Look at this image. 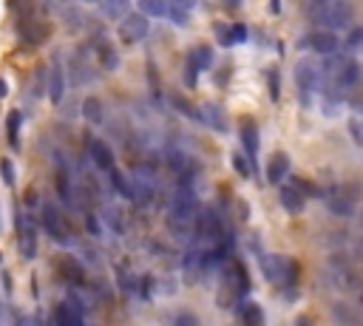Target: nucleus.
Here are the masks:
<instances>
[{"mask_svg": "<svg viewBox=\"0 0 363 326\" xmlns=\"http://www.w3.org/2000/svg\"><path fill=\"white\" fill-rule=\"evenodd\" d=\"M310 20L321 32H338V29L349 26L352 9L346 4H338V0H324V4H312L310 6Z\"/></svg>", "mask_w": 363, "mask_h": 326, "instance_id": "1", "label": "nucleus"}, {"mask_svg": "<svg viewBox=\"0 0 363 326\" xmlns=\"http://www.w3.org/2000/svg\"><path fill=\"white\" fill-rule=\"evenodd\" d=\"M91 48H86V46H77L74 51L68 54V65H65V74H68V83L71 86H91L94 83V77H97V72L91 69Z\"/></svg>", "mask_w": 363, "mask_h": 326, "instance_id": "2", "label": "nucleus"}, {"mask_svg": "<svg viewBox=\"0 0 363 326\" xmlns=\"http://www.w3.org/2000/svg\"><path fill=\"white\" fill-rule=\"evenodd\" d=\"M261 273L267 281L281 284V287H296L298 278V264L296 261H286L281 255H261Z\"/></svg>", "mask_w": 363, "mask_h": 326, "instance_id": "3", "label": "nucleus"}, {"mask_svg": "<svg viewBox=\"0 0 363 326\" xmlns=\"http://www.w3.org/2000/svg\"><path fill=\"white\" fill-rule=\"evenodd\" d=\"M196 236H199V241H204L207 247H216V244L222 247V241L227 238V236H225V222H222V216L216 213L213 208H202V213H199V219H196Z\"/></svg>", "mask_w": 363, "mask_h": 326, "instance_id": "4", "label": "nucleus"}, {"mask_svg": "<svg viewBox=\"0 0 363 326\" xmlns=\"http://www.w3.org/2000/svg\"><path fill=\"white\" fill-rule=\"evenodd\" d=\"M321 69H315L312 62H298L296 65V86H298V97H301V105L310 108L312 105V97L318 91V83H321Z\"/></svg>", "mask_w": 363, "mask_h": 326, "instance_id": "5", "label": "nucleus"}, {"mask_svg": "<svg viewBox=\"0 0 363 326\" xmlns=\"http://www.w3.org/2000/svg\"><path fill=\"white\" fill-rule=\"evenodd\" d=\"M65 86H68V74H65V65H62V54L57 51L51 57V62H48V72H46V91H48L51 105H60L62 102Z\"/></svg>", "mask_w": 363, "mask_h": 326, "instance_id": "6", "label": "nucleus"}, {"mask_svg": "<svg viewBox=\"0 0 363 326\" xmlns=\"http://www.w3.org/2000/svg\"><path fill=\"white\" fill-rule=\"evenodd\" d=\"M148 32H151V18H145L139 9H136V12H131V15L117 26L119 40H122V43H128V46L142 43L145 37H148Z\"/></svg>", "mask_w": 363, "mask_h": 326, "instance_id": "7", "label": "nucleus"}, {"mask_svg": "<svg viewBox=\"0 0 363 326\" xmlns=\"http://www.w3.org/2000/svg\"><path fill=\"white\" fill-rule=\"evenodd\" d=\"M91 54H94V60H97V65L103 72H117L119 69V51L114 48V40L108 37V34H103V32H97L94 37H91Z\"/></svg>", "mask_w": 363, "mask_h": 326, "instance_id": "8", "label": "nucleus"}, {"mask_svg": "<svg viewBox=\"0 0 363 326\" xmlns=\"http://www.w3.org/2000/svg\"><path fill=\"white\" fill-rule=\"evenodd\" d=\"M360 77H363V72H360V65H357V60H346L343 62V69L335 74V77H329V91H335V94H355L357 88H360Z\"/></svg>", "mask_w": 363, "mask_h": 326, "instance_id": "9", "label": "nucleus"}, {"mask_svg": "<svg viewBox=\"0 0 363 326\" xmlns=\"http://www.w3.org/2000/svg\"><path fill=\"white\" fill-rule=\"evenodd\" d=\"M83 148H86V154H88V159L103 170V173H111L114 168H117V159H114V151L100 140V137H94V134H86L83 137Z\"/></svg>", "mask_w": 363, "mask_h": 326, "instance_id": "10", "label": "nucleus"}, {"mask_svg": "<svg viewBox=\"0 0 363 326\" xmlns=\"http://www.w3.org/2000/svg\"><path fill=\"white\" fill-rule=\"evenodd\" d=\"M18 32H20V43L29 46V48H34V46H40V43L48 40L51 26L32 15V18H23V20H20V29H18Z\"/></svg>", "mask_w": 363, "mask_h": 326, "instance_id": "11", "label": "nucleus"}, {"mask_svg": "<svg viewBox=\"0 0 363 326\" xmlns=\"http://www.w3.org/2000/svg\"><path fill=\"white\" fill-rule=\"evenodd\" d=\"M301 46H307L310 51H315V54H321V57H329V54H338V48H341V37L335 34V32H312V34H307V40L301 43Z\"/></svg>", "mask_w": 363, "mask_h": 326, "instance_id": "12", "label": "nucleus"}, {"mask_svg": "<svg viewBox=\"0 0 363 326\" xmlns=\"http://www.w3.org/2000/svg\"><path fill=\"white\" fill-rule=\"evenodd\" d=\"M199 122L213 128L216 134H227V114L219 102H202L199 105Z\"/></svg>", "mask_w": 363, "mask_h": 326, "instance_id": "13", "label": "nucleus"}, {"mask_svg": "<svg viewBox=\"0 0 363 326\" xmlns=\"http://www.w3.org/2000/svg\"><path fill=\"white\" fill-rule=\"evenodd\" d=\"M18 241H20L23 258H34L37 255V227H34L32 216H20V222H18Z\"/></svg>", "mask_w": 363, "mask_h": 326, "instance_id": "14", "label": "nucleus"}, {"mask_svg": "<svg viewBox=\"0 0 363 326\" xmlns=\"http://www.w3.org/2000/svg\"><path fill=\"white\" fill-rule=\"evenodd\" d=\"M57 193H60V199L68 205V208H77V187H74V182H71V170H68V165L57 156Z\"/></svg>", "mask_w": 363, "mask_h": 326, "instance_id": "15", "label": "nucleus"}, {"mask_svg": "<svg viewBox=\"0 0 363 326\" xmlns=\"http://www.w3.org/2000/svg\"><path fill=\"white\" fill-rule=\"evenodd\" d=\"M43 227H46V233H48L54 241L68 244V233H65L62 216H60V210H57L51 202H43Z\"/></svg>", "mask_w": 363, "mask_h": 326, "instance_id": "16", "label": "nucleus"}, {"mask_svg": "<svg viewBox=\"0 0 363 326\" xmlns=\"http://www.w3.org/2000/svg\"><path fill=\"white\" fill-rule=\"evenodd\" d=\"M83 309L77 301H62L54 312V326H83Z\"/></svg>", "mask_w": 363, "mask_h": 326, "instance_id": "17", "label": "nucleus"}, {"mask_svg": "<svg viewBox=\"0 0 363 326\" xmlns=\"http://www.w3.org/2000/svg\"><path fill=\"white\" fill-rule=\"evenodd\" d=\"M278 202H281V208H284L286 213H301L307 196H304L296 184H284V187L278 190Z\"/></svg>", "mask_w": 363, "mask_h": 326, "instance_id": "18", "label": "nucleus"}, {"mask_svg": "<svg viewBox=\"0 0 363 326\" xmlns=\"http://www.w3.org/2000/svg\"><path fill=\"white\" fill-rule=\"evenodd\" d=\"M286 173H289V156L284 151L272 154L270 162H267V182L270 184H281L286 179Z\"/></svg>", "mask_w": 363, "mask_h": 326, "instance_id": "19", "label": "nucleus"}, {"mask_svg": "<svg viewBox=\"0 0 363 326\" xmlns=\"http://www.w3.org/2000/svg\"><path fill=\"white\" fill-rule=\"evenodd\" d=\"M242 145H244V156L256 168V159H258V128L250 119H244V125H242Z\"/></svg>", "mask_w": 363, "mask_h": 326, "instance_id": "20", "label": "nucleus"}, {"mask_svg": "<svg viewBox=\"0 0 363 326\" xmlns=\"http://www.w3.org/2000/svg\"><path fill=\"white\" fill-rule=\"evenodd\" d=\"M100 12H103V18L122 23L133 9H131V0H100Z\"/></svg>", "mask_w": 363, "mask_h": 326, "instance_id": "21", "label": "nucleus"}, {"mask_svg": "<svg viewBox=\"0 0 363 326\" xmlns=\"http://www.w3.org/2000/svg\"><path fill=\"white\" fill-rule=\"evenodd\" d=\"M57 273H60V278L68 281V284H83V278H86L83 264H80V261H74V258H62V261H57Z\"/></svg>", "mask_w": 363, "mask_h": 326, "instance_id": "22", "label": "nucleus"}, {"mask_svg": "<svg viewBox=\"0 0 363 326\" xmlns=\"http://www.w3.org/2000/svg\"><path fill=\"white\" fill-rule=\"evenodd\" d=\"M329 213L338 216V219H349L355 213V205H352V196H343V193H329Z\"/></svg>", "mask_w": 363, "mask_h": 326, "instance_id": "23", "label": "nucleus"}, {"mask_svg": "<svg viewBox=\"0 0 363 326\" xmlns=\"http://www.w3.org/2000/svg\"><path fill=\"white\" fill-rule=\"evenodd\" d=\"M139 12L145 18H168L171 15V0H139Z\"/></svg>", "mask_w": 363, "mask_h": 326, "instance_id": "24", "label": "nucleus"}, {"mask_svg": "<svg viewBox=\"0 0 363 326\" xmlns=\"http://www.w3.org/2000/svg\"><path fill=\"white\" fill-rule=\"evenodd\" d=\"M165 159H168V168H171L173 173H179V179L190 173V162H187L185 151H179V148H173V145H171V148L165 151Z\"/></svg>", "mask_w": 363, "mask_h": 326, "instance_id": "25", "label": "nucleus"}, {"mask_svg": "<svg viewBox=\"0 0 363 326\" xmlns=\"http://www.w3.org/2000/svg\"><path fill=\"white\" fill-rule=\"evenodd\" d=\"M20 125H23V114L20 111H9L6 114V137H9L12 151L20 148Z\"/></svg>", "mask_w": 363, "mask_h": 326, "instance_id": "26", "label": "nucleus"}, {"mask_svg": "<svg viewBox=\"0 0 363 326\" xmlns=\"http://www.w3.org/2000/svg\"><path fill=\"white\" fill-rule=\"evenodd\" d=\"M187 57L196 62V69H199V72L213 69V48H210V46H193V48L187 51Z\"/></svg>", "mask_w": 363, "mask_h": 326, "instance_id": "27", "label": "nucleus"}, {"mask_svg": "<svg viewBox=\"0 0 363 326\" xmlns=\"http://www.w3.org/2000/svg\"><path fill=\"white\" fill-rule=\"evenodd\" d=\"M108 179H111V184H114V190H117L119 196H125V199L133 202V184L125 179V173H122L119 168H114V170L108 173Z\"/></svg>", "mask_w": 363, "mask_h": 326, "instance_id": "28", "label": "nucleus"}, {"mask_svg": "<svg viewBox=\"0 0 363 326\" xmlns=\"http://www.w3.org/2000/svg\"><path fill=\"white\" fill-rule=\"evenodd\" d=\"M242 323L244 326H264V312L258 304H244L242 306Z\"/></svg>", "mask_w": 363, "mask_h": 326, "instance_id": "29", "label": "nucleus"}, {"mask_svg": "<svg viewBox=\"0 0 363 326\" xmlns=\"http://www.w3.org/2000/svg\"><path fill=\"white\" fill-rule=\"evenodd\" d=\"M83 114H86L88 122L100 125V122H103V102H100L97 97H88V100L83 102Z\"/></svg>", "mask_w": 363, "mask_h": 326, "instance_id": "30", "label": "nucleus"}, {"mask_svg": "<svg viewBox=\"0 0 363 326\" xmlns=\"http://www.w3.org/2000/svg\"><path fill=\"white\" fill-rule=\"evenodd\" d=\"M233 168H236V170H239V176H244V179H250V176L256 173L253 162H250L244 154H233Z\"/></svg>", "mask_w": 363, "mask_h": 326, "instance_id": "31", "label": "nucleus"}, {"mask_svg": "<svg viewBox=\"0 0 363 326\" xmlns=\"http://www.w3.org/2000/svg\"><path fill=\"white\" fill-rule=\"evenodd\" d=\"M213 32H216V40H219V46H236V40H233V26L216 23Z\"/></svg>", "mask_w": 363, "mask_h": 326, "instance_id": "32", "label": "nucleus"}, {"mask_svg": "<svg viewBox=\"0 0 363 326\" xmlns=\"http://www.w3.org/2000/svg\"><path fill=\"white\" fill-rule=\"evenodd\" d=\"M148 83H151V97H154V102H162V86H159L157 65H154V62H148Z\"/></svg>", "mask_w": 363, "mask_h": 326, "instance_id": "33", "label": "nucleus"}, {"mask_svg": "<svg viewBox=\"0 0 363 326\" xmlns=\"http://www.w3.org/2000/svg\"><path fill=\"white\" fill-rule=\"evenodd\" d=\"M199 69H196V62L190 60V57H185V86L187 88H196V83H199Z\"/></svg>", "mask_w": 363, "mask_h": 326, "instance_id": "34", "label": "nucleus"}, {"mask_svg": "<svg viewBox=\"0 0 363 326\" xmlns=\"http://www.w3.org/2000/svg\"><path fill=\"white\" fill-rule=\"evenodd\" d=\"M168 20L173 23V26H187L190 23V12L187 9H179V6H171V15H168Z\"/></svg>", "mask_w": 363, "mask_h": 326, "instance_id": "35", "label": "nucleus"}, {"mask_svg": "<svg viewBox=\"0 0 363 326\" xmlns=\"http://www.w3.org/2000/svg\"><path fill=\"white\" fill-rule=\"evenodd\" d=\"M0 173H4V182L9 184V187H15V165H12V159H0Z\"/></svg>", "mask_w": 363, "mask_h": 326, "instance_id": "36", "label": "nucleus"}, {"mask_svg": "<svg viewBox=\"0 0 363 326\" xmlns=\"http://www.w3.org/2000/svg\"><path fill=\"white\" fill-rule=\"evenodd\" d=\"M105 219H108V224H111L114 230H122V210H119V208L108 205V208H105Z\"/></svg>", "mask_w": 363, "mask_h": 326, "instance_id": "37", "label": "nucleus"}, {"mask_svg": "<svg viewBox=\"0 0 363 326\" xmlns=\"http://www.w3.org/2000/svg\"><path fill=\"white\" fill-rule=\"evenodd\" d=\"M346 46H349V48H360V46H363V26L352 29V34L346 37Z\"/></svg>", "mask_w": 363, "mask_h": 326, "instance_id": "38", "label": "nucleus"}, {"mask_svg": "<svg viewBox=\"0 0 363 326\" xmlns=\"http://www.w3.org/2000/svg\"><path fill=\"white\" fill-rule=\"evenodd\" d=\"M173 326H199V320H196V315H190V312H182L179 318H176V323Z\"/></svg>", "mask_w": 363, "mask_h": 326, "instance_id": "39", "label": "nucleus"}, {"mask_svg": "<svg viewBox=\"0 0 363 326\" xmlns=\"http://www.w3.org/2000/svg\"><path fill=\"white\" fill-rule=\"evenodd\" d=\"M233 40L236 43H244L247 40V26L244 23H233Z\"/></svg>", "mask_w": 363, "mask_h": 326, "instance_id": "40", "label": "nucleus"}, {"mask_svg": "<svg viewBox=\"0 0 363 326\" xmlns=\"http://www.w3.org/2000/svg\"><path fill=\"white\" fill-rule=\"evenodd\" d=\"M267 80H270V97H272V100H278V72L272 69V72L267 74Z\"/></svg>", "mask_w": 363, "mask_h": 326, "instance_id": "41", "label": "nucleus"}, {"mask_svg": "<svg viewBox=\"0 0 363 326\" xmlns=\"http://www.w3.org/2000/svg\"><path fill=\"white\" fill-rule=\"evenodd\" d=\"M86 227H88L94 236L100 233V222H97V216H94V213H88V216H86Z\"/></svg>", "mask_w": 363, "mask_h": 326, "instance_id": "42", "label": "nucleus"}, {"mask_svg": "<svg viewBox=\"0 0 363 326\" xmlns=\"http://www.w3.org/2000/svg\"><path fill=\"white\" fill-rule=\"evenodd\" d=\"M270 12L272 15H281V0H270Z\"/></svg>", "mask_w": 363, "mask_h": 326, "instance_id": "43", "label": "nucleus"}, {"mask_svg": "<svg viewBox=\"0 0 363 326\" xmlns=\"http://www.w3.org/2000/svg\"><path fill=\"white\" fill-rule=\"evenodd\" d=\"M352 105H355V108H357V111H363V91H360V94H357V97H355V100H352Z\"/></svg>", "mask_w": 363, "mask_h": 326, "instance_id": "44", "label": "nucleus"}, {"mask_svg": "<svg viewBox=\"0 0 363 326\" xmlns=\"http://www.w3.org/2000/svg\"><path fill=\"white\" fill-rule=\"evenodd\" d=\"M6 94H9V88H6V83H4V80H0V100H4Z\"/></svg>", "mask_w": 363, "mask_h": 326, "instance_id": "45", "label": "nucleus"}, {"mask_svg": "<svg viewBox=\"0 0 363 326\" xmlns=\"http://www.w3.org/2000/svg\"><path fill=\"white\" fill-rule=\"evenodd\" d=\"M15 326H26V320H23V318H18V320H15Z\"/></svg>", "mask_w": 363, "mask_h": 326, "instance_id": "46", "label": "nucleus"}, {"mask_svg": "<svg viewBox=\"0 0 363 326\" xmlns=\"http://www.w3.org/2000/svg\"><path fill=\"white\" fill-rule=\"evenodd\" d=\"M298 326H310V320H304V318H301V320H298Z\"/></svg>", "mask_w": 363, "mask_h": 326, "instance_id": "47", "label": "nucleus"}, {"mask_svg": "<svg viewBox=\"0 0 363 326\" xmlns=\"http://www.w3.org/2000/svg\"><path fill=\"white\" fill-rule=\"evenodd\" d=\"M357 250H360V255H363V238H360V244H357Z\"/></svg>", "mask_w": 363, "mask_h": 326, "instance_id": "48", "label": "nucleus"}, {"mask_svg": "<svg viewBox=\"0 0 363 326\" xmlns=\"http://www.w3.org/2000/svg\"><path fill=\"white\" fill-rule=\"evenodd\" d=\"M83 4H100V0H83Z\"/></svg>", "mask_w": 363, "mask_h": 326, "instance_id": "49", "label": "nucleus"}, {"mask_svg": "<svg viewBox=\"0 0 363 326\" xmlns=\"http://www.w3.org/2000/svg\"><path fill=\"white\" fill-rule=\"evenodd\" d=\"M312 4H324V0H312Z\"/></svg>", "mask_w": 363, "mask_h": 326, "instance_id": "50", "label": "nucleus"}, {"mask_svg": "<svg viewBox=\"0 0 363 326\" xmlns=\"http://www.w3.org/2000/svg\"><path fill=\"white\" fill-rule=\"evenodd\" d=\"M360 304H363V295H360Z\"/></svg>", "mask_w": 363, "mask_h": 326, "instance_id": "51", "label": "nucleus"}, {"mask_svg": "<svg viewBox=\"0 0 363 326\" xmlns=\"http://www.w3.org/2000/svg\"><path fill=\"white\" fill-rule=\"evenodd\" d=\"M338 4H343V0H338Z\"/></svg>", "mask_w": 363, "mask_h": 326, "instance_id": "52", "label": "nucleus"}]
</instances>
